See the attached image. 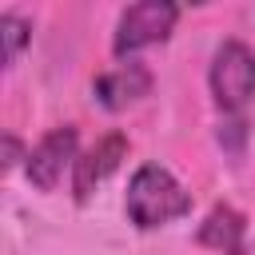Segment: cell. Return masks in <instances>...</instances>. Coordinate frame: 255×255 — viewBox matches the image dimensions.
<instances>
[{"label":"cell","instance_id":"obj_1","mask_svg":"<svg viewBox=\"0 0 255 255\" xmlns=\"http://www.w3.org/2000/svg\"><path fill=\"white\" fill-rule=\"evenodd\" d=\"M191 211V191L159 163H143L135 167L131 183H128V219L143 231L163 227L179 215Z\"/></svg>","mask_w":255,"mask_h":255},{"label":"cell","instance_id":"obj_2","mask_svg":"<svg viewBox=\"0 0 255 255\" xmlns=\"http://www.w3.org/2000/svg\"><path fill=\"white\" fill-rule=\"evenodd\" d=\"M211 96L227 116H239L247 108V100L255 96V52L243 40H223L215 48L211 72H207Z\"/></svg>","mask_w":255,"mask_h":255},{"label":"cell","instance_id":"obj_3","mask_svg":"<svg viewBox=\"0 0 255 255\" xmlns=\"http://www.w3.org/2000/svg\"><path fill=\"white\" fill-rule=\"evenodd\" d=\"M175 20H179V8L171 0H139V4L124 8L120 24H116V40H112L116 56H131L147 44H163L171 36Z\"/></svg>","mask_w":255,"mask_h":255},{"label":"cell","instance_id":"obj_4","mask_svg":"<svg viewBox=\"0 0 255 255\" xmlns=\"http://www.w3.org/2000/svg\"><path fill=\"white\" fill-rule=\"evenodd\" d=\"M76 128L72 124H64V128H52L32 151H28V159H24V171H28V179H32V187H40V191H52L60 179H64V167H76Z\"/></svg>","mask_w":255,"mask_h":255},{"label":"cell","instance_id":"obj_5","mask_svg":"<svg viewBox=\"0 0 255 255\" xmlns=\"http://www.w3.org/2000/svg\"><path fill=\"white\" fill-rule=\"evenodd\" d=\"M128 159V135H120V131H112V135H104V139H96L80 159H76V167H72V195L84 203V199H92V191L120 167Z\"/></svg>","mask_w":255,"mask_h":255},{"label":"cell","instance_id":"obj_6","mask_svg":"<svg viewBox=\"0 0 255 255\" xmlns=\"http://www.w3.org/2000/svg\"><path fill=\"white\" fill-rule=\"evenodd\" d=\"M92 92H96V104H100V108L124 112V108H131L135 100H143V96L151 92V72H147L143 64L128 60V64H120V68L96 76Z\"/></svg>","mask_w":255,"mask_h":255},{"label":"cell","instance_id":"obj_7","mask_svg":"<svg viewBox=\"0 0 255 255\" xmlns=\"http://www.w3.org/2000/svg\"><path fill=\"white\" fill-rule=\"evenodd\" d=\"M203 247L219 251V255H243V239H247V219L231 207V203H219L211 207V215L199 223V235H195Z\"/></svg>","mask_w":255,"mask_h":255},{"label":"cell","instance_id":"obj_8","mask_svg":"<svg viewBox=\"0 0 255 255\" xmlns=\"http://www.w3.org/2000/svg\"><path fill=\"white\" fill-rule=\"evenodd\" d=\"M0 36H4V68H12L24 52V44L32 40V24L16 12H4L0 16Z\"/></svg>","mask_w":255,"mask_h":255},{"label":"cell","instance_id":"obj_9","mask_svg":"<svg viewBox=\"0 0 255 255\" xmlns=\"http://www.w3.org/2000/svg\"><path fill=\"white\" fill-rule=\"evenodd\" d=\"M20 159H28V155H24V147H20V139H16L12 131H8V135H4V167H16Z\"/></svg>","mask_w":255,"mask_h":255}]
</instances>
